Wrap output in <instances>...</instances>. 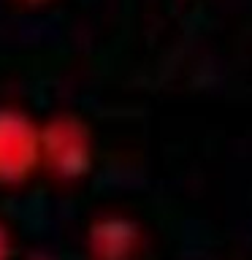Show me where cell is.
Instances as JSON below:
<instances>
[{"label": "cell", "instance_id": "obj_1", "mask_svg": "<svg viewBox=\"0 0 252 260\" xmlns=\"http://www.w3.org/2000/svg\"><path fill=\"white\" fill-rule=\"evenodd\" d=\"M38 168L41 125L19 106H0V184H24Z\"/></svg>", "mask_w": 252, "mask_h": 260}, {"label": "cell", "instance_id": "obj_2", "mask_svg": "<svg viewBox=\"0 0 252 260\" xmlns=\"http://www.w3.org/2000/svg\"><path fill=\"white\" fill-rule=\"evenodd\" d=\"M41 168L60 179L81 176L87 168V136L73 117H54L41 125Z\"/></svg>", "mask_w": 252, "mask_h": 260}, {"label": "cell", "instance_id": "obj_3", "mask_svg": "<svg viewBox=\"0 0 252 260\" xmlns=\"http://www.w3.org/2000/svg\"><path fill=\"white\" fill-rule=\"evenodd\" d=\"M14 255V241H11V233L8 228L0 222V260H11Z\"/></svg>", "mask_w": 252, "mask_h": 260}, {"label": "cell", "instance_id": "obj_4", "mask_svg": "<svg viewBox=\"0 0 252 260\" xmlns=\"http://www.w3.org/2000/svg\"><path fill=\"white\" fill-rule=\"evenodd\" d=\"M19 3H24V6H44V3H49V0H19Z\"/></svg>", "mask_w": 252, "mask_h": 260}]
</instances>
